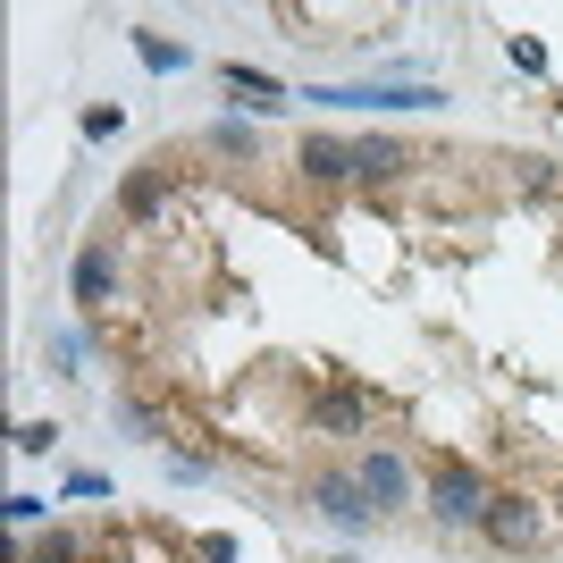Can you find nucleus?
Masks as SVG:
<instances>
[{
  "label": "nucleus",
  "mask_w": 563,
  "mask_h": 563,
  "mask_svg": "<svg viewBox=\"0 0 563 563\" xmlns=\"http://www.w3.org/2000/svg\"><path fill=\"white\" fill-rule=\"evenodd\" d=\"M505 59H514L521 76H547V43H530V34H514V43H505Z\"/></svg>",
  "instance_id": "nucleus-20"
},
{
  "label": "nucleus",
  "mask_w": 563,
  "mask_h": 563,
  "mask_svg": "<svg viewBox=\"0 0 563 563\" xmlns=\"http://www.w3.org/2000/svg\"><path fill=\"white\" fill-rule=\"evenodd\" d=\"M514 186L530 194V202H563V168L539 161V152H521V161H514Z\"/></svg>",
  "instance_id": "nucleus-14"
},
{
  "label": "nucleus",
  "mask_w": 563,
  "mask_h": 563,
  "mask_svg": "<svg viewBox=\"0 0 563 563\" xmlns=\"http://www.w3.org/2000/svg\"><path fill=\"white\" fill-rule=\"evenodd\" d=\"M126 43H135V59H143L152 76H186V68H194V51H186V43H168V34H152V25H135Z\"/></svg>",
  "instance_id": "nucleus-13"
},
{
  "label": "nucleus",
  "mask_w": 563,
  "mask_h": 563,
  "mask_svg": "<svg viewBox=\"0 0 563 563\" xmlns=\"http://www.w3.org/2000/svg\"><path fill=\"white\" fill-rule=\"evenodd\" d=\"M25 563H93V547H85V530L51 521V530H34V539H25Z\"/></svg>",
  "instance_id": "nucleus-12"
},
{
  "label": "nucleus",
  "mask_w": 563,
  "mask_h": 563,
  "mask_svg": "<svg viewBox=\"0 0 563 563\" xmlns=\"http://www.w3.org/2000/svg\"><path fill=\"white\" fill-rule=\"evenodd\" d=\"M303 505H311L320 521H329L336 539H353V547H362V539L378 530V505L362 496V479H353V471H336V463H320V471L303 479Z\"/></svg>",
  "instance_id": "nucleus-3"
},
{
  "label": "nucleus",
  "mask_w": 563,
  "mask_h": 563,
  "mask_svg": "<svg viewBox=\"0 0 563 563\" xmlns=\"http://www.w3.org/2000/svg\"><path fill=\"white\" fill-rule=\"evenodd\" d=\"M194 555H202V563H235V539H219V530H211V539H194Z\"/></svg>",
  "instance_id": "nucleus-23"
},
{
  "label": "nucleus",
  "mask_w": 563,
  "mask_h": 563,
  "mask_svg": "<svg viewBox=\"0 0 563 563\" xmlns=\"http://www.w3.org/2000/svg\"><path fill=\"white\" fill-rule=\"evenodd\" d=\"M43 353L59 362V378H85V336H76V329H51V336H43Z\"/></svg>",
  "instance_id": "nucleus-17"
},
{
  "label": "nucleus",
  "mask_w": 563,
  "mask_h": 563,
  "mask_svg": "<svg viewBox=\"0 0 563 563\" xmlns=\"http://www.w3.org/2000/svg\"><path fill=\"white\" fill-rule=\"evenodd\" d=\"M479 547H496V555H539L547 547V505L521 488H496L488 521H479Z\"/></svg>",
  "instance_id": "nucleus-4"
},
{
  "label": "nucleus",
  "mask_w": 563,
  "mask_h": 563,
  "mask_svg": "<svg viewBox=\"0 0 563 563\" xmlns=\"http://www.w3.org/2000/svg\"><path fill=\"white\" fill-rule=\"evenodd\" d=\"M555 505H563V496H555Z\"/></svg>",
  "instance_id": "nucleus-25"
},
{
  "label": "nucleus",
  "mask_w": 563,
  "mask_h": 563,
  "mask_svg": "<svg viewBox=\"0 0 563 563\" xmlns=\"http://www.w3.org/2000/svg\"><path fill=\"white\" fill-rule=\"evenodd\" d=\"M51 514V505H43V496H9V521H18V530H25V539H34V521H43Z\"/></svg>",
  "instance_id": "nucleus-22"
},
{
  "label": "nucleus",
  "mask_w": 563,
  "mask_h": 563,
  "mask_svg": "<svg viewBox=\"0 0 563 563\" xmlns=\"http://www.w3.org/2000/svg\"><path fill=\"white\" fill-rule=\"evenodd\" d=\"M168 186H177V161H143L135 177L118 186V219H126V228H143V219H161Z\"/></svg>",
  "instance_id": "nucleus-7"
},
{
  "label": "nucleus",
  "mask_w": 563,
  "mask_h": 563,
  "mask_svg": "<svg viewBox=\"0 0 563 563\" xmlns=\"http://www.w3.org/2000/svg\"><path fill=\"white\" fill-rule=\"evenodd\" d=\"M311 429H320V438H353V429H371V396L345 387V378L320 387V396H311Z\"/></svg>",
  "instance_id": "nucleus-8"
},
{
  "label": "nucleus",
  "mask_w": 563,
  "mask_h": 563,
  "mask_svg": "<svg viewBox=\"0 0 563 563\" xmlns=\"http://www.w3.org/2000/svg\"><path fill=\"white\" fill-rule=\"evenodd\" d=\"M118 126H126V110H118V101H93V110H85V143H110Z\"/></svg>",
  "instance_id": "nucleus-19"
},
{
  "label": "nucleus",
  "mask_w": 563,
  "mask_h": 563,
  "mask_svg": "<svg viewBox=\"0 0 563 563\" xmlns=\"http://www.w3.org/2000/svg\"><path fill=\"white\" fill-rule=\"evenodd\" d=\"M202 143H211L219 161H261V135H253V126H244V118H219V126H211V135H202Z\"/></svg>",
  "instance_id": "nucleus-15"
},
{
  "label": "nucleus",
  "mask_w": 563,
  "mask_h": 563,
  "mask_svg": "<svg viewBox=\"0 0 563 563\" xmlns=\"http://www.w3.org/2000/svg\"><path fill=\"white\" fill-rule=\"evenodd\" d=\"M68 295L85 311H110L118 303V235H85L68 261Z\"/></svg>",
  "instance_id": "nucleus-5"
},
{
  "label": "nucleus",
  "mask_w": 563,
  "mask_h": 563,
  "mask_svg": "<svg viewBox=\"0 0 563 563\" xmlns=\"http://www.w3.org/2000/svg\"><path fill=\"white\" fill-rule=\"evenodd\" d=\"M161 471L177 479V488H202V479H219L211 454H186V446H168V454H161Z\"/></svg>",
  "instance_id": "nucleus-16"
},
{
  "label": "nucleus",
  "mask_w": 563,
  "mask_h": 563,
  "mask_svg": "<svg viewBox=\"0 0 563 563\" xmlns=\"http://www.w3.org/2000/svg\"><path fill=\"white\" fill-rule=\"evenodd\" d=\"M295 168H303V186L345 194V186H353V135H320V126H311L303 152H295Z\"/></svg>",
  "instance_id": "nucleus-6"
},
{
  "label": "nucleus",
  "mask_w": 563,
  "mask_h": 563,
  "mask_svg": "<svg viewBox=\"0 0 563 563\" xmlns=\"http://www.w3.org/2000/svg\"><path fill=\"white\" fill-rule=\"evenodd\" d=\"M311 101H353V110H446L438 85H353V93H320V85H311Z\"/></svg>",
  "instance_id": "nucleus-9"
},
{
  "label": "nucleus",
  "mask_w": 563,
  "mask_h": 563,
  "mask_svg": "<svg viewBox=\"0 0 563 563\" xmlns=\"http://www.w3.org/2000/svg\"><path fill=\"white\" fill-rule=\"evenodd\" d=\"M110 412H118V429H135V438H152V446H161V412H152L143 396H118Z\"/></svg>",
  "instance_id": "nucleus-18"
},
{
  "label": "nucleus",
  "mask_w": 563,
  "mask_h": 563,
  "mask_svg": "<svg viewBox=\"0 0 563 563\" xmlns=\"http://www.w3.org/2000/svg\"><path fill=\"white\" fill-rule=\"evenodd\" d=\"M51 446H59V421H25L18 429V454H51Z\"/></svg>",
  "instance_id": "nucleus-21"
},
{
  "label": "nucleus",
  "mask_w": 563,
  "mask_h": 563,
  "mask_svg": "<svg viewBox=\"0 0 563 563\" xmlns=\"http://www.w3.org/2000/svg\"><path fill=\"white\" fill-rule=\"evenodd\" d=\"M353 479H362V496L378 505V521H396V514H412L421 505V471H412V454L396 446V438H371V446L353 454Z\"/></svg>",
  "instance_id": "nucleus-2"
},
{
  "label": "nucleus",
  "mask_w": 563,
  "mask_h": 563,
  "mask_svg": "<svg viewBox=\"0 0 563 563\" xmlns=\"http://www.w3.org/2000/svg\"><path fill=\"white\" fill-rule=\"evenodd\" d=\"M404 168H412V143H396V135H353V186H396Z\"/></svg>",
  "instance_id": "nucleus-10"
},
{
  "label": "nucleus",
  "mask_w": 563,
  "mask_h": 563,
  "mask_svg": "<svg viewBox=\"0 0 563 563\" xmlns=\"http://www.w3.org/2000/svg\"><path fill=\"white\" fill-rule=\"evenodd\" d=\"M320 563H371V555H353V547H345V555H320Z\"/></svg>",
  "instance_id": "nucleus-24"
},
{
  "label": "nucleus",
  "mask_w": 563,
  "mask_h": 563,
  "mask_svg": "<svg viewBox=\"0 0 563 563\" xmlns=\"http://www.w3.org/2000/svg\"><path fill=\"white\" fill-rule=\"evenodd\" d=\"M488 505H496V488H488L471 463H454V454L429 471V488H421V514H429V530H438V539H479Z\"/></svg>",
  "instance_id": "nucleus-1"
},
{
  "label": "nucleus",
  "mask_w": 563,
  "mask_h": 563,
  "mask_svg": "<svg viewBox=\"0 0 563 563\" xmlns=\"http://www.w3.org/2000/svg\"><path fill=\"white\" fill-rule=\"evenodd\" d=\"M219 85H228L244 110H286V85H278V76H261V68H244V59H228V68H219Z\"/></svg>",
  "instance_id": "nucleus-11"
}]
</instances>
